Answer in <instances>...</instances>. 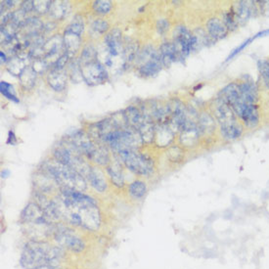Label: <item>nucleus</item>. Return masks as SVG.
Masks as SVG:
<instances>
[{
    "mask_svg": "<svg viewBox=\"0 0 269 269\" xmlns=\"http://www.w3.org/2000/svg\"><path fill=\"white\" fill-rule=\"evenodd\" d=\"M78 60L80 62V65L88 64V63L98 60V51L96 47L92 44H86L82 48Z\"/></svg>",
    "mask_w": 269,
    "mask_h": 269,
    "instance_id": "obj_35",
    "label": "nucleus"
},
{
    "mask_svg": "<svg viewBox=\"0 0 269 269\" xmlns=\"http://www.w3.org/2000/svg\"><path fill=\"white\" fill-rule=\"evenodd\" d=\"M38 168L51 175L59 185V188L67 187L80 192H84L87 189V180L82 175L72 168L60 164L53 158L45 160Z\"/></svg>",
    "mask_w": 269,
    "mask_h": 269,
    "instance_id": "obj_2",
    "label": "nucleus"
},
{
    "mask_svg": "<svg viewBox=\"0 0 269 269\" xmlns=\"http://www.w3.org/2000/svg\"><path fill=\"white\" fill-rule=\"evenodd\" d=\"M20 9L25 12L27 15L30 14L31 12H34V1L32 0H28V1H23L20 5Z\"/></svg>",
    "mask_w": 269,
    "mask_h": 269,
    "instance_id": "obj_48",
    "label": "nucleus"
},
{
    "mask_svg": "<svg viewBox=\"0 0 269 269\" xmlns=\"http://www.w3.org/2000/svg\"><path fill=\"white\" fill-rule=\"evenodd\" d=\"M156 27H157V31H158L159 34H165L167 32H168L170 24H169V22H168L167 19L163 18V19H159L157 21Z\"/></svg>",
    "mask_w": 269,
    "mask_h": 269,
    "instance_id": "obj_47",
    "label": "nucleus"
},
{
    "mask_svg": "<svg viewBox=\"0 0 269 269\" xmlns=\"http://www.w3.org/2000/svg\"><path fill=\"white\" fill-rule=\"evenodd\" d=\"M87 182L97 192L103 194L108 190V181L104 171L99 167H92L87 176Z\"/></svg>",
    "mask_w": 269,
    "mask_h": 269,
    "instance_id": "obj_18",
    "label": "nucleus"
},
{
    "mask_svg": "<svg viewBox=\"0 0 269 269\" xmlns=\"http://www.w3.org/2000/svg\"><path fill=\"white\" fill-rule=\"evenodd\" d=\"M210 108L214 119L219 123L220 127L237 122V116L233 110L221 99L216 97Z\"/></svg>",
    "mask_w": 269,
    "mask_h": 269,
    "instance_id": "obj_13",
    "label": "nucleus"
},
{
    "mask_svg": "<svg viewBox=\"0 0 269 269\" xmlns=\"http://www.w3.org/2000/svg\"><path fill=\"white\" fill-rule=\"evenodd\" d=\"M68 78L72 81V82H78L82 79V75H81V68H80V62L78 60V58H72L70 59L67 67H66Z\"/></svg>",
    "mask_w": 269,
    "mask_h": 269,
    "instance_id": "obj_36",
    "label": "nucleus"
},
{
    "mask_svg": "<svg viewBox=\"0 0 269 269\" xmlns=\"http://www.w3.org/2000/svg\"><path fill=\"white\" fill-rule=\"evenodd\" d=\"M135 63L138 75L143 78L156 76L164 67L159 50L151 44L145 45L139 51Z\"/></svg>",
    "mask_w": 269,
    "mask_h": 269,
    "instance_id": "obj_5",
    "label": "nucleus"
},
{
    "mask_svg": "<svg viewBox=\"0 0 269 269\" xmlns=\"http://www.w3.org/2000/svg\"><path fill=\"white\" fill-rule=\"evenodd\" d=\"M63 41L65 52L71 59L75 58L81 47V36L65 31L63 34Z\"/></svg>",
    "mask_w": 269,
    "mask_h": 269,
    "instance_id": "obj_27",
    "label": "nucleus"
},
{
    "mask_svg": "<svg viewBox=\"0 0 269 269\" xmlns=\"http://www.w3.org/2000/svg\"><path fill=\"white\" fill-rule=\"evenodd\" d=\"M129 194L134 200L143 199L148 191V187L145 181L136 179L129 185Z\"/></svg>",
    "mask_w": 269,
    "mask_h": 269,
    "instance_id": "obj_34",
    "label": "nucleus"
},
{
    "mask_svg": "<svg viewBox=\"0 0 269 269\" xmlns=\"http://www.w3.org/2000/svg\"><path fill=\"white\" fill-rule=\"evenodd\" d=\"M256 2L251 1H239L236 2L231 9L235 15L237 22L239 25L245 24L252 16H253V9Z\"/></svg>",
    "mask_w": 269,
    "mask_h": 269,
    "instance_id": "obj_23",
    "label": "nucleus"
},
{
    "mask_svg": "<svg viewBox=\"0 0 269 269\" xmlns=\"http://www.w3.org/2000/svg\"><path fill=\"white\" fill-rule=\"evenodd\" d=\"M103 144H105L115 155H118L126 151H138L144 143L138 132L128 127L110 134L104 139Z\"/></svg>",
    "mask_w": 269,
    "mask_h": 269,
    "instance_id": "obj_4",
    "label": "nucleus"
},
{
    "mask_svg": "<svg viewBox=\"0 0 269 269\" xmlns=\"http://www.w3.org/2000/svg\"><path fill=\"white\" fill-rule=\"evenodd\" d=\"M0 57H1V65H6L8 60H9V58H7V56H6V52L1 50L0 51Z\"/></svg>",
    "mask_w": 269,
    "mask_h": 269,
    "instance_id": "obj_52",
    "label": "nucleus"
},
{
    "mask_svg": "<svg viewBox=\"0 0 269 269\" xmlns=\"http://www.w3.org/2000/svg\"><path fill=\"white\" fill-rule=\"evenodd\" d=\"M80 68L82 80L90 86L100 85L109 79L107 68L99 59L88 64L80 65Z\"/></svg>",
    "mask_w": 269,
    "mask_h": 269,
    "instance_id": "obj_9",
    "label": "nucleus"
},
{
    "mask_svg": "<svg viewBox=\"0 0 269 269\" xmlns=\"http://www.w3.org/2000/svg\"><path fill=\"white\" fill-rule=\"evenodd\" d=\"M253 40H254V38L252 37V38H249V39H247L246 41H244V42H243V43H242V44H241V45H240L238 48H236L235 50H234V51H233V52H232V53H231V54L228 56V58H227V60H226V61H229V60H231L233 57H235L236 55H237L238 53H240V52H241V51H242V50H243L245 47H247V46H248V45L251 43V41H253Z\"/></svg>",
    "mask_w": 269,
    "mask_h": 269,
    "instance_id": "obj_49",
    "label": "nucleus"
},
{
    "mask_svg": "<svg viewBox=\"0 0 269 269\" xmlns=\"http://www.w3.org/2000/svg\"><path fill=\"white\" fill-rule=\"evenodd\" d=\"M7 143L9 145H16L17 143V138L14 134V133L12 131L9 132V134H8V139H7Z\"/></svg>",
    "mask_w": 269,
    "mask_h": 269,
    "instance_id": "obj_51",
    "label": "nucleus"
},
{
    "mask_svg": "<svg viewBox=\"0 0 269 269\" xmlns=\"http://www.w3.org/2000/svg\"><path fill=\"white\" fill-rule=\"evenodd\" d=\"M140 49H139V45L138 43L135 42H131L129 44H127L124 47V52H123V58H124V62H125V66L132 64L133 62H134L136 60V57L139 53Z\"/></svg>",
    "mask_w": 269,
    "mask_h": 269,
    "instance_id": "obj_37",
    "label": "nucleus"
},
{
    "mask_svg": "<svg viewBox=\"0 0 269 269\" xmlns=\"http://www.w3.org/2000/svg\"><path fill=\"white\" fill-rule=\"evenodd\" d=\"M0 92L5 98H7L10 101L15 102V103L20 102L19 98L16 95V92H15V89H14L13 85L6 82V81L2 80L0 82Z\"/></svg>",
    "mask_w": 269,
    "mask_h": 269,
    "instance_id": "obj_41",
    "label": "nucleus"
},
{
    "mask_svg": "<svg viewBox=\"0 0 269 269\" xmlns=\"http://www.w3.org/2000/svg\"><path fill=\"white\" fill-rule=\"evenodd\" d=\"M123 166L124 165L122 164V162L117 158L116 160L111 161V163L106 167L111 182L117 188H123L126 183Z\"/></svg>",
    "mask_w": 269,
    "mask_h": 269,
    "instance_id": "obj_19",
    "label": "nucleus"
},
{
    "mask_svg": "<svg viewBox=\"0 0 269 269\" xmlns=\"http://www.w3.org/2000/svg\"><path fill=\"white\" fill-rule=\"evenodd\" d=\"M67 80L68 75L66 69L60 70L50 68L46 74L47 84L56 92H62L67 88Z\"/></svg>",
    "mask_w": 269,
    "mask_h": 269,
    "instance_id": "obj_15",
    "label": "nucleus"
},
{
    "mask_svg": "<svg viewBox=\"0 0 269 269\" xmlns=\"http://www.w3.org/2000/svg\"><path fill=\"white\" fill-rule=\"evenodd\" d=\"M222 21L224 22V24L226 25L228 31H234L237 28H238V22H237V19H236L235 15L233 13L232 10L230 11H227L224 13V16H223V19Z\"/></svg>",
    "mask_w": 269,
    "mask_h": 269,
    "instance_id": "obj_46",
    "label": "nucleus"
},
{
    "mask_svg": "<svg viewBox=\"0 0 269 269\" xmlns=\"http://www.w3.org/2000/svg\"><path fill=\"white\" fill-rule=\"evenodd\" d=\"M29 65H31V64H28L27 59L21 58L19 56H13V57L9 58L5 67H6L8 72L19 77L21 75V73L23 72V70Z\"/></svg>",
    "mask_w": 269,
    "mask_h": 269,
    "instance_id": "obj_31",
    "label": "nucleus"
},
{
    "mask_svg": "<svg viewBox=\"0 0 269 269\" xmlns=\"http://www.w3.org/2000/svg\"><path fill=\"white\" fill-rule=\"evenodd\" d=\"M125 116H126V119H127V122H128V125L129 127L134 129V130H138L146 120H149L147 119L144 114L142 113L141 109L137 106H130L128 107L125 111Z\"/></svg>",
    "mask_w": 269,
    "mask_h": 269,
    "instance_id": "obj_26",
    "label": "nucleus"
},
{
    "mask_svg": "<svg viewBox=\"0 0 269 269\" xmlns=\"http://www.w3.org/2000/svg\"><path fill=\"white\" fill-rule=\"evenodd\" d=\"M159 54L165 67H169L173 63L181 62L180 57L174 47L172 41H166L162 43L159 49Z\"/></svg>",
    "mask_w": 269,
    "mask_h": 269,
    "instance_id": "obj_20",
    "label": "nucleus"
},
{
    "mask_svg": "<svg viewBox=\"0 0 269 269\" xmlns=\"http://www.w3.org/2000/svg\"><path fill=\"white\" fill-rule=\"evenodd\" d=\"M52 158L60 164L72 168L85 179L89 174L91 166L87 159L79 153V151L64 136L52 149Z\"/></svg>",
    "mask_w": 269,
    "mask_h": 269,
    "instance_id": "obj_3",
    "label": "nucleus"
},
{
    "mask_svg": "<svg viewBox=\"0 0 269 269\" xmlns=\"http://www.w3.org/2000/svg\"><path fill=\"white\" fill-rule=\"evenodd\" d=\"M90 29L91 31L95 34L98 35H103V34H108L109 33V29H110V25L109 23L104 20V19H95L91 25H90Z\"/></svg>",
    "mask_w": 269,
    "mask_h": 269,
    "instance_id": "obj_42",
    "label": "nucleus"
},
{
    "mask_svg": "<svg viewBox=\"0 0 269 269\" xmlns=\"http://www.w3.org/2000/svg\"><path fill=\"white\" fill-rule=\"evenodd\" d=\"M172 43L183 62L193 51V34L185 26L179 25L173 31Z\"/></svg>",
    "mask_w": 269,
    "mask_h": 269,
    "instance_id": "obj_8",
    "label": "nucleus"
},
{
    "mask_svg": "<svg viewBox=\"0 0 269 269\" xmlns=\"http://www.w3.org/2000/svg\"><path fill=\"white\" fill-rule=\"evenodd\" d=\"M240 94L244 101L248 104H255L259 99V91L256 83L253 80H243L239 84Z\"/></svg>",
    "mask_w": 269,
    "mask_h": 269,
    "instance_id": "obj_25",
    "label": "nucleus"
},
{
    "mask_svg": "<svg viewBox=\"0 0 269 269\" xmlns=\"http://www.w3.org/2000/svg\"><path fill=\"white\" fill-rule=\"evenodd\" d=\"M217 98L221 99L224 103H226L231 109L242 100L239 84L237 83H229L225 87H223L217 95Z\"/></svg>",
    "mask_w": 269,
    "mask_h": 269,
    "instance_id": "obj_21",
    "label": "nucleus"
},
{
    "mask_svg": "<svg viewBox=\"0 0 269 269\" xmlns=\"http://www.w3.org/2000/svg\"><path fill=\"white\" fill-rule=\"evenodd\" d=\"M175 133L168 127V124L156 125V133L154 143L158 147H168L170 146L172 141L174 140Z\"/></svg>",
    "mask_w": 269,
    "mask_h": 269,
    "instance_id": "obj_22",
    "label": "nucleus"
},
{
    "mask_svg": "<svg viewBox=\"0 0 269 269\" xmlns=\"http://www.w3.org/2000/svg\"><path fill=\"white\" fill-rule=\"evenodd\" d=\"M104 44L111 59L113 57H118L121 54L123 55L124 46L122 43V32L119 29H113L105 34Z\"/></svg>",
    "mask_w": 269,
    "mask_h": 269,
    "instance_id": "obj_14",
    "label": "nucleus"
},
{
    "mask_svg": "<svg viewBox=\"0 0 269 269\" xmlns=\"http://www.w3.org/2000/svg\"><path fill=\"white\" fill-rule=\"evenodd\" d=\"M201 133L198 128V125L185 127L180 133L178 141L180 146L186 148H193L198 145L199 140L201 138Z\"/></svg>",
    "mask_w": 269,
    "mask_h": 269,
    "instance_id": "obj_16",
    "label": "nucleus"
},
{
    "mask_svg": "<svg viewBox=\"0 0 269 269\" xmlns=\"http://www.w3.org/2000/svg\"><path fill=\"white\" fill-rule=\"evenodd\" d=\"M244 132V127L237 121L235 123L221 126L220 134L221 136L227 141H234L240 138Z\"/></svg>",
    "mask_w": 269,
    "mask_h": 269,
    "instance_id": "obj_30",
    "label": "nucleus"
},
{
    "mask_svg": "<svg viewBox=\"0 0 269 269\" xmlns=\"http://www.w3.org/2000/svg\"><path fill=\"white\" fill-rule=\"evenodd\" d=\"M34 190L49 195L54 191H59V185L46 171L37 168L33 176Z\"/></svg>",
    "mask_w": 269,
    "mask_h": 269,
    "instance_id": "obj_12",
    "label": "nucleus"
},
{
    "mask_svg": "<svg viewBox=\"0 0 269 269\" xmlns=\"http://www.w3.org/2000/svg\"><path fill=\"white\" fill-rule=\"evenodd\" d=\"M239 118L249 129H255L260 124V112L255 104H249L245 107Z\"/></svg>",
    "mask_w": 269,
    "mask_h": 269,
    "instance_id": "obj_24",
    "label": "nucleus"
},
{
    "mask_svg": "<svg viewBox=\"0 0 269 269\" xmlns=\"http://www.w3.org/2000/svg\"><path fill=\"white\" fill-rule=\"evenodd\" d=\"M9 174H10V171L7 170V169H3V170L1 171V177H2V178H7V177L9 176Z\"/></svg>",
    "mask_w": 269,
    "mask_h": 269,
    "instance_id": "obj_54",
    "label": "nucleus"
},
{
    "mask_svg": "<svg viewBox=\"0 0 269 269\" xmlns=\"http://www.w3.org/2000/svg\"><path fill=\"white\" fill-rule=\"evenodd\" d=\"M92 9L97 15H107L113 9V3L110 0H97L92 3Z\"/></svg>",
    "mask_w": 269,
    "mask_h": 269,
    "instance_id": "obj_40",
    "label": "nucleus"
},
{
    "mask_svg": "<svg viewBox=\"0 0 269 269\" xmlns=\"http://www.w3.org/2000/svg\"><path fill=\"white\" fill-rule=\"evenodd\" d=\"M116 157L135 175L148 177L155 171V163L153 159L138 151H126L116 155Z\"/></svg>",
    "mask_w": 269,
    "mask_h": 269,
    "instance_id": "obj_6",
    "label": "nucleus"
},
{
    "mask_svg": "<svg viewBox=\"0 0 269 269\" xmlns=\"http://www.w3.org/2000/svg\"><path fill=\"white\" fill-rule=\"evenodd\" d=\"M258 67L260 70V74L263 78L264 84L269 89V60H260L258 62Z\"/></svg>",
    "mask_w": 269,
    "mask_h": 269,
    "instance_id": "obj_44",
    "label": "nucleus"
},
{
    "mask_svg": "<svg viewBox=\"0 0 269 269\" xmlns=\"http://www.w3.org/2000/svg\"><path fill=\"white\" fill-rule=\"evenodd\" d=\"M31 66L34 68L36 74H44L45 72H48V70L50 69V65L44 58L34 59L31 63Z\"/></svg>",
    "mask_w": 269,
    "mask_h": 269,
    "instance_id": "obj_43",
    "label": "nucleus"
},
{
    "mask_svg": "<svg viewBox=\"0 0 269 269\" xmlns=\"http://www.w3.org/2000/svg\"><path fill=\"white\" fill-rule=\"evenodd\" d=\"M214 118L207 112H201L198 118V128L202 136L212 134L215 131Z\"/></svg>",
    "mask_w": 269,
    "mask_h": 269,
    "instance_id": "obj_29",
    "label": "nucleus"
},
{
    "mask_svg": "<svg viewBox=\"0 0 269 269\" xmlns=\"http://www.w3.org/2000/svg\"><path fill=\"white\" fill-rule=\"evenodd\" d=\"M43 58L48 62L50 67L58 60V58L65 52L63 35L54 34L49 37L43 47Z\"/></svg>",
    "mask_w": 269,
    "mask_h": 269,
    "instance_id": "obj_11",
    "label": "nucleus"
},
{
    "mask_svg": "<svg viewBox=\"0 0 269 269\" xmlns=\"http://www.w3.org/2000/svg\"><path fill=\"white\" fill-rule=\"evenodd\" d=\"M52 239L57 246L72 254H80L86 248L84 239L63 223H57Z\"/></svg>",
    "mask_w": 269,
    "mask_h": 269,
    "instance_id": "obj_7",
    "label": "nucleus"
},
{
    "mask_svg": "<svg viewBox=\"0 0 269 269\" xmlns=\"http://www.w3.org/2000/svg\"><path fill=\"white\" fill-rule=\"evenodd\" d=\"M52 1L48 0H35L34 1V11L38 15H45L49 13V9L51 6Z\"/></svg>",
    "mask_w": 269,
    "mask_h": 269,
    "instance_id": "obj_45",
    "label": "nucleus"
},
{
    "mask_svg": "<svg viewBox=\"0 0 269 269\" xmlns=\"http://www.w3.org/2000/svg\"><path fill=\"white\" fill-rule=\"evenodd\" d=\"M57 24L56 22H47L46 24H44V28H43V34H46V33H51L52 31H54L57 27Z\"/></svg>",
    "mask_w": 269,
    "mask_h": 269,
    "instance_id": "obj_50",
    "label": "nucleus"
},
{
    "mask_svg": "<svg viewBox=\"0 0 269 269\" xmlns=\"http://www.w3.org/2000/svg\"><path fill=\"white\" fill-rule=\"evenodd\" d=\"M138 134L141 136V139L144 144L154 143L155 133H156V124L150 120H146L144 124L137 130Z\"/></svg>",
    "mask_w": 269,
    "mask_h": 269,
    "instance_id": "obj_32",
    "label": "nucleus"
},
{
    "mask_svg": "<svg viewBox=\"0 0 269 269\" xmlns=\"http://www.w3.org/2000/svg\"><path fill=\"white\" fill-rule=\"evenodd\" d=\"M205 29L208 36L213 41L224 38L229 32L224 22L216 17H212L207 20V22L205 23Z\"/></svg>",
    "mask_w": 269,
    "mask_h": 269,
    "instance_id": "obj_17",
    "label": "nucleus"
},
{
    "mask_svg": "<svg viewBox=\"0 0 269 269\" xmlns=\"http://www.w3.org/2000/svg\"><path fill=\"white\" fill-rule=\"evenodd\" d=\"M61 269V268H58V269Z\"/></svg>",
    "mask_w": 269,
    "mask_h": 269,
    "instance_id": "obj_55",
    "label": "nucleus"
},
{
    "mask_svg": "<svg viewBox=\"0 0 269 269\" xmlns=\"http://www.w3.org/2000/svg\"><path fill=\"white\" fill-rule=\"evenodd\" d=\"M84 29H85L84 19H83V17L81 15L77 14L72 18L71 22L67 25L65 31L81 36L83 34V32H84Z\"/></svg>",
    "mask_w": 269,
    "mask_h": 269,
    "instance_id": "obj_38",
    "label": "nucleus"
},
{
    "mask_svg": "<svg viewBox=\"0 0 269 269\" xmlns=\"http://www.w3.org/2000/svg\"><path fill=\"white\" fill-rule=\"evenodd\" d=\"M167 157L169 162L174 163V164H179L184 161V158H185L184 149L179 145L169 146L167 151Z\"/></svg>",
    "mask_w": 269,
    "mask_h": 269,
    "instance_id": "obj_39",
    "label": "nucleus"
},
{
    "mask_svg": "<svg viewBox=\"0 0 269 269\" xmlns=\"http://www.w3.org/2000/svg\"><path fill=\"white\" fill-rule=\"evenodd\" d=\"M36 77H37L36 72L34 71L32 66L29 65L23 70V72L19 76L21 87L25 90L33 89L35 85V82H36Z\"/></svg>",
    "mask_w": 269,
    "mask_h": 269,
    "instance_id": "obj_33",
    "label": "nucleus"
},
{
    "mask_svg": "<svg viewBox=\"0 0 269 269\" xmlns=\"http://www.w3.org/2000/svg\"><path fill=\"white\" fill-rule=\"evenodd\" d=\"M64 251L56 244L52 245L47 241L29 240L22 249L19 264L24 269H35L45 266L58 269L64 258Z\"/></svg>",
    "mask_w": 269,
    "mask_h": 269,
    "instance_id": "obj_1",
    "label": "nucleus"
},
{
    "mask_svg": "<svg viewBox=\"0 0 269 269\" xmlns=\"http://www.w3.org/2000/svg\"><path fill=\"white\" fill-rule=\"evenodd\" d=\"M19 222L22 225H51L56 224L52 222L41 209V207L34 202H29L21 211Z\"/></svg>",
    "mask_w": 269,
    "mask_h": 269,
    "instance_id": "obj_10",
    "label": "nucleus"
},
{
    "mask_svg": "<svg viewBox=\"0 0 269 269\" xmlns=\"http://www.w3.org/2000/svg\"><path fill=\"white\" fill-rule=\"evenodd\" d=\"M268 34H269V30H267V31H263V32H261V33L256 34V35H255L253 38H254V39H256V38H258V37H262V36H265V35H268Z\"/></svg>",
    "mask_w": 269,
    "mask_h": 269,
    "instance_id": "obj_53",
    "label": "nucleus"
},
{
    "mask_svg": "<svg viewBox=\"0 0 269 269\" xmlns=\"http://www.w3.org/2000/svg\"><path fill=\"white\" fill-rule=\"evenodd\" d=\"M70 13V4L68 1H52L49 9V15L54 21H62Z\"/></svg>",
    "mask_w": 269,
    "mask_h": 269,
    "instance_id": "obj_28",
    "label": "nucleus"
}]
</instances>
